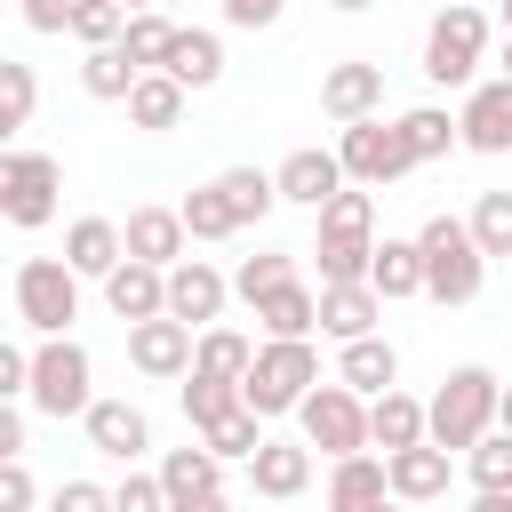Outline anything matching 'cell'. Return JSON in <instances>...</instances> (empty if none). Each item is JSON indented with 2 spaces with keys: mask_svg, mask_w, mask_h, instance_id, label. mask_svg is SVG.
Listing matches in <instances>:
<instances>
[{
  "mask_svg": "<svg viewBox=\"0 0 512 512\" xmlns=\"http://www.w3.org/2000/svg\"><path fill=\"white\" fill-rule=\"evenodd\" d=\"M432 408V448H480L488 432H496V408H504V384L480 368V360H464V368H448L440 376V392L424 400Z\"/></svg>",
  "mask_w": 512,
  "mask_h": 512,
  "instance_id": "6da1fadb",
  "label": "cell"
},
{
  "mask_svg": "<svg viewBox=\"0 0 512 512\" xmlns=\"http://www.w3.org/2000/svg\"><path fill=\"white\" fill-rule=\"evenodd\" d=\"M376 320H384V296H376L368 280H352V288H320V336L360 344V336H376Z\"/></svg>",
  "mask_w": 512,
  "mask_h": 512,
  "instance_id": "7402d4cb",
  "label": "cell"
},
{
  "mask_svg": "<svg viewBox=\"0 0 512 512\" xmlns=\"http://www.w3.org/2000/svg\"><path fill=\"white\" fill-rule=\"evenodd\" d=\"M472 512H512V488H480V496H472Z\"/></svg>",
  "mask_w": 512,
  "mask_h": 512,
  "instance_id": "816d5d0a",
  "label": "cell"
},
{
  "mask_svg": "<svg viewBox=\"0 0 512 512\" xmlns=\"http://www.w3.org/2000/svg\"><path fill=\"white\" fill-rule=\"evenodd\" d=\"M328 8H344V16H360V8H368V0H328Z\"/></svg>",
  "mask_w": 512,
  "mask_h": 512,
  "instance_id": "6f0895ef",
  "label": "cell"
},
{
  "mask_svg": "<svg viewBox=\"0 0 512 512\" xmlns=\"http://www.w3.org/2000/svg\"><path fill=\"white\" fill-rule=\"evenodd\" d=\"M368 288H376L384 304H400V296H424V248H416V240H376Z\"/></svg>",
  "mask_w": 512,
  "mask_h": 512,
  "instance_id": "4316f807",
  "label": "cell"
},
{
  "mask_svg": "<svg viewBox=\"0 0 512 512\" xmlns=\"http://www.w3.org/2000/svg\"><path fill=\"white\" fill-rule=\"evenodd\" d=\"M256 320H264V336H312V328H320V296L296 280V288L264 296V304H256Z\"/></svg>",
  "mask_w": 512,
  "mask_h": 512,
  "instance_id": "836d02e7",
  "label": "cell"
},
{
  "mask_svg": "<svg viewBox=\"0 0 512 512\" xmlns=\"http://www.w3.org/2000/svg\"><path fill=\"white\" fill-rule=\"evenodd\" d=\"M280 8H288V0H224V24H240V32H264V24H280Z\"/></svg>",
  "mask_w": 512,
  "mask_h": 512,
  "instance_id": "c3c4849f",
  "label": "cell"
},
{
  "mask_svg": "<svg viewBox=\"0 0 512 512\" xmlns=\"http://www.w3.org/2000/svg\"><path fill=\"white\" fill-rule=\"evenodd\" d=\"M504 24H512V0H504Z\"/></svg>",
  "mask_w": 512,
  "mask_h": 512,
  "instance_id": "94428289",
  "label": "cell"
},
{
  "mask_svg": "<svg viewBox=\"0 0 512 512\" xmlns=\"http://www.w3.org/2000/svg\"><path fill=\"white\" fill-rule=\"evenodd\" d=\"M248 480H256V496L288 504V496L312 488V448H304V440H264V448L248 456Z\"/></svg>",
  "mask_w": 512,
  "mask_h": 512,
  "instance_id": "d6986e66",
  "label": "cell"
},
{
  "mask_svg": "<svg viewBox=\"0 0 512 512\" xmlns=\"http://www.w3.org/2000/svg\"><path fill=\"white\" fill-rule=\"evenodd\" d=\"M232 408H248V400H240V384H224V376H200V368L184 376V416H192V432L224 424Z\"/></svg>",
  "mask_w": 512,
  "mask_h": 512,
  "instance_id": "8d00e7d4",
  "label": "cell"
},
{
  "mask_svg": "<svg viewBox=\"0 0 512 512\" xmlns=\"http://www.w3.org/2000/svg\"><path fill=\"white\" fill-rule=\"evenodd\" d=\"M0 400H32V352L0 344Z\"/></svg>",
  "mask_w": 512,
  "mask_h": 512,
  "instance_id": "f6af8a7d",
  "label": "cell"
},
{
  "mask_svg": "<svg viewBox=\"0 0 512 512\" xmlns=\"http://www.w3.org/2000/svg\"><path fill=\"white\" fill-rule=\"evenodd\" d=\"M472 240H480V256H512V192H480Z\"/></svg>",
  "mask_w": 512,
  "mask_h": 512,
  "instance_id": "ab89813d",
  "label": "cell"
},
{
  "mask_svg": "<svg viewBox=\"0 0 512 512\" xmlns=\"http://www.w3.org/2000/svg\"><path fill=\"white\" fill-rule=\"evenodd\" d=\"M120 32H128V8H112V0H80L72 40H88V48H120Z\"/></svg>",
  "mask_w": 512,
  "mask_h": 512,
  "instance_id": "7bdbcfd3",
  "label": "cell"
},
{
  "mask_svg": "<svg viewBox=\"0 0 512 512\" xmlns=\"http://www.w3.org/2000/svg\"><path fill=\"white\" fill-rule=\"evenodd\" d=\"M192 360H200V328H184V320H168V312L128 328V368H136V376L176 384V376H192Z\"/></svg>",
  "mask_w": 512,
  "mask_h": 512,
  "instance_id": "8fae6325",
  "label": "cell"
},
{
  "mask_svg": "<svg viewBox=\"0 0 512 512\" xmlns=\"http://www.w3.org/2000/svg\"><path fill=\"white\" fill-rule=\"evenodd\" d=\"M88 344H72V336H40V352H32V408L40 416H88L96 408V392H88Z\"/></svg>",
  "mask_w": 512,
  "mask_h": 512,
  "instance_id": "8992f818",
  "label": "cell"
},
{
  "mask_svg": "<svg viewBox=\"0 0 512 512\" xmlns=\"http://www.w3.org/2000/svg\"><path fill=\"white\" fill-rule=\"evenodd\" d=\"M48 512H112V488H96V480H64V488L48 496Z\"/></svg>",
  "mask_w": 512,
  "mask_h": 512,
  "instance_id": "bcb514c9",
  "label": "cell"
},
{
  "mask_svg": "<svg viewBox=\"0 0 512 512\" xmlns=\"http://www.w3.org/2000/svg\"><path fill=\"white\" fill-rule=\"evenodd\" d=\"M376 104H384V64H360L352 56V64H328L320 72V112L328 120L352 128V120H376Z\"/></svg>",
  "mask_w": 512,
  "mask_h": 512,
  "instance_id": "4fadbf2b",
  "label": "cell"
},
{
  "mask_svg": "<svg viewBox=\"0 0 512 512\" xmlns=\"http://www.w3.org/2000/svg\"><path fill=\"white\" fill-rule=\"evenodd\" d=\"M0 512H32V472H24V456L0 464Z\"/></svg>",
  "mask_w": 512,
  "mask_h": 512,
  "instance_id": "681fc988",
  "label": "cell"
},
{
  "mask_svg": "<svg viewBox=\"0 0 512 512\" xmlns=\"http://www.w3.org/2000/svg\"><path fill=\"white\" fill-rule=\"evenodd\" d=\"M192 368H200V376H224V384H240V376L256 368V344H248L240 328H224V320H216V328H200V360H192Z\"/></svg>",
  "mask_w": 512,
  "mask_h": 512,
  "instance_id": "d6a6232c",
  "label": "cell"
},
{
  "mask_svg": "<svg viewBox=\"0 0 512 512\" xmlns=\"http://www.w3.org/2000/svg\"><path fill=\"white\" fill-rule=\"evenodd\" d=\"M176 32H184V24H168L160 8H144V16H128L120 48H128V64H136V72H168V48H176Z\"/></svg>",
  "mask_w": 512,
  "mask_h": 512,
  "instance_id": "1f68e13d",
  "label": "cell"
},
{
  "mask_svg": "<svg viewBox=\"0 0 512 512\" xmlns=\"http://www.w3.org/2000/svg\"><path fill=\"white\" fill-rule=\"evenodd\" d=\"M120 232H128V256L136 264H160V272H176L184 264V240H192L184 232V208H128Z\"/></svg>",
  "mask_w": 512,
  "mask_h": 512,
  "instance_id": "e0dca14e",
  "label": "cell"
},
{
  "mask_svg": "<svg viewBox=\"0 0 512 512\" xmlns=\"http://www.w3.org/2000/svg\"><path fill=\"white\" fill-rule=\"evenodd\" d=\"M392 464V496L400 504H432V496H448V448H400V456H384Z\"/></svg>",
  "mask_w": 512,
  "mask_h": 512,
  "instance_id": "484cf974",
  "label": "cell"
},
{
  "mask_svg": "<svg viewBox=\"0 0 512 512\" xmlns=\"http://www.w3.org/2000/svg\"><path fill=\"white\" fill-rule=\"evenodd\" d=\"M312 392H320V352H312V336H272V344H256V368L240 376V400H248L256 416H296Z\"/></svg>",
  "mask_w": 512,
  "mask_h": 512,
  "instance_id": "7a4b0ae2",
  "label": "cell"
},
{
  "mask_svg": "<svg viewBox=\"0 0 512 512\" xmlns=\"http://www.w3.org/2000/svg\"><path fill=\"white\" fill-rule=\"evenodd\" d=\"M56 192H64V168L48 160V152H0V216L8 224H24V232H40L48 216H56Z\"/></svg>",
  "mask_w": 512,
  "mask_h": 512,
  "instance_id": "9c48e42d",
  "label": "cell"
},
{
  "mask_svg": "<svg viewBox=\"0 0 512 512\" xmlns=\"http://www.w3.org/2000/svg\"><path fill=\"white\" fill-rule=\"evenodd\" d=\"M280 288H296V256H288V248H264V256H248V264L232 272V296H248V304H264V296H280Z\"/></svg>",
  "mask_w": 512,
  "mask_h": 512,
  "instance_id": "d590c367",
  "label": "cell"
},
{
  "mask_svg": "<svg viewBox=\"0 0 512 512\" xmlns=\"http://www.w3.org/2000/svg\"><path fill=\"white\" fill-rule=\"evenodd\" d=\"M416 248H424V296H432V304H472V296H480L488 256H480V240H472V216H432V224L416 232Z\"/></svg>",
  "mask_w": 512,
  "mask_h": 512,
  "instance_id": "277c9868",
  "label": "cell"
},
{
  "mask_svg": "<svg viewBox=\"0 0 512 512\" xmlns=\"http://www.w3.org/2000/svg\"><path fill=\"white\" fill-rule=\"evenodd\" d=\"M176 208H184V232H192V240H232V232H240V224H232V208H224V192H216V184H200V192H184V200H176Z\"/></svg>",
  "mask_w": 512,
  "mask_h": 512,
  "instance_id": "74e56055",
  "label": "cell"
},
{
  "mask_svg": "<svg viewBox=\"0 0 512 512\" xmlns=\"http://www.w3.org/2000/svg\"><path fill=\"white\" fill-rule=\"evenodd\" d=\"M496 64H504V80H512V32H504V56H496Z\"/></svg>",
  "mask_w": 512,
  "mask_h": 512,
  "instance_id": "9f6ffc18",
  "label": "cell"
},
{
  "mask_svg": "<svg viewBox=\"0 0 512 512\" xmlns=\"http://www.w3.org/2000/svg\"><path fill=\"white\" fill-rule=\"evenodd\" d=\"M384 512H408V504H400V496H392V504H384Z\"/></svg>",
  "mask_w": 512,
  "mask_h": 512,
  "instance_id": "680465c9",
  "label": "cell"
},
{
  "mask_svg": "<svg viewBox=\"0 0 512 512\" xmlns=\"http://www.w3.org/2000/svg\"><path fill=\"white\" fill-rule=\"evenodd\" d=\"M488 56V16L480 8H440L432 32H424V80L432 88H464Z\"/></svg>",
  "mask_w": 512,
  "mask_h": 512,
  "instance_id": "ba28073f",
  "label": "cell"
},
{
  "mask_svg": "<svg viewBox=\"0 0 512 512\" xmlns=\"http://www.w3.org/2000/svg\"><path fill=\"white\" fill-rule=\"evenodd\" d=\"M112 512H168V488H160V472H136V464H128V480L112 488Z\"/></svg>",
  "mask_w": 512,
  "mask_h": 512,
  "instance_id": "ee69618b",
  "label": "cell"
},
{
  "mask_svg": "<svg viewBox=\"0 0 512 512\" xmlns=\"http://www.w3.org/2000/svg\"><path fill=\"white\" fill-rule=\"evenodd\" d=\"M72 16H80V0H24L32 32H72Z\"/></svg>",
  "mask_w": 512,
  "mask_h": 512,
  "instance_id": "7dc6e473",
  "label": "cell"
},
{
  "mask_svg": "<svg viewBox=\"0 0 512 512\" xmlns=\"http://www.w3.org/2000/svg\"><path fill=\"white\" fill-rule=\"evenodd\" d=\"M16 456H24V408L0 400V464H16Z\"/></svg>",
  "mask_w": 512,
  "mask_h": 512,
  "instance_id": "f907efd6",
  "label": "cell"
},
{
  "mask_svg": "<svg viewBox=\"0 0 512 512\" xmlns=\"http://www.w3.org/2000/svg\"><path fill=\"white\" fill-rule=\"evenodd\" d=\"M16 320L32 336H64L80 320V272L64 256H24L16 264Z\"/></svg>",
  "mask_w": 512,
  "mask_h": 512,
  "instance_id": "5b68a950",
  "label": "cell"
},
{
  "mask_svg": "<svg viewBox=\"0 0 512 512\" xmlns=\"http://www.w3.org/2000/svg\"><path fill=\"white\" fill-rule=\"evenodd\" d=\"M104 304H112V312H120L128 328H136V320H160V312H168V272H160V264H136V256H128V264H120V272L104 280Z\"/></svg>",
  "mask_w": 512,
  "mask_h": 512,
  "instance_id": "44dd1931",
  "label": "cell"
},
{
  "mask_svg": "<svg viewBox=\"0 0 512 512\" xmlns=\"http://www.w3.org/2000/svg\"><path fill=\"white\" fill-rule=\"evenodd\" d=\"M168 80H184V88H216L224 80V40L216 32H176V48H168Z\"/></svg>",
  "mask_w": 512,
  "mask_h": 512,
  "instance_id": "83f0119b",
  "label": "cell"
},
{
  "mask_svg": "<svg viewBox=\"0 0 512 512\" xmlns=\"http://www.w3.org/2000/svg\"><path fill=\"white\" fill-rule=\"evenodd\" d=\"M496 424H504V432H512V384H504V408H496Z\"/></svg>",
  "mask_w": 512,
  "mask_h": 512,
  "instance_id": "db71d44e",
  "label": "cell"
},
{
  "mask_svg": "<svg viewBox=\"0 0 512 512\" xmlns=\"http://www.w3.org/2000/svg\"><path fill=\"white\" fill-rule=\"evenodd\" d=\"M64 264H72L80 280H112V272L128 264V232H120L112 216H80V224L64 232Z\"/></svg>",
  "mask_w": 512,
  "mask_h": 512,
  "instance_id": "ac0fdd59",
  "label": "cell"
},
{
  "mask_svg": "<svg viewBox=\"0 0 512 512\" xmlns=\"http://www.w3.org/2000/svg\"><path fill=\"white\" fill-rule=\"evenodd\" d=\"M464 464H472V488H512V432L496 424L480 448H464Z\"/></svg>",
  "mask_w": 512,
  "mask_h": 512,
  "instance_id": "b9f144b4",
  "label": "cell"
},
{
  "mask_svg": "<svg viewBox=\"0 0 512 512\" xmlns=\"http://www.w3.org/2000/svg\"><path fill=\"white\" fill-rule=\"evenodd\" d=\"M440 8H472V0H440Z\"/></svg>",
  "mask_w": 512,
  "mask_h": 512,
  "instance_id": "91938a15",
  "label": "cell"
},
{
  "mask_svg": "<svg viewBox=\"0 0 512 512\" xmlns=\"http://www.w3.org/2000/svg\"><path fill=\"white\" fill-rule=\"evenodd\" d=\"M336 384H352L360 400H384V392H400V352H392L384 336H360V344H344Z\"/></svg>",
  "mask_w": 512,
  "mask_h": 512,
  "instance_id": "cb8c5ba5",
  "label": "cell"
},
{
  "mask_svg": "<svg viewBox=\"0 0 512 512\" xmlns=\"http://www.w3.org/2000/svg\"><path fill=\"white\" fill-rule=\"evenodd\" d=\"M296 432H304V448H320V456H368L376 440H368V400L352 392V384H320L304 408H296Z\"/></svg>",
  "mask_w": 512,
  "mask_h": 512,
  "instance_id": "52a82bcc",
  "label": "cell"
},
{
  "mask_svg": "<svg viewBox=\"0 0 512 512\" xmlns=\"http://www.w3.org/2000/svg\"><path fill=\"white\" fill-rule=\"evenodd\" d=\"M456 128H464V144H472V152H512V80H504V72H496V80H480V88L464 96Z\"/></svg>",
  "mask_w": 512,
  "mask_h": 512,
  "instance_id": "2e32d148",
  "label": "cell"
},
{
  "mask_svg": "<svg viewBox=\"0 0 512 512\" xmlns=\"http://www.w3.org/2000/svg\"><path fill=\"white\" fill-rule=\"evenodd\" d=\"M336 160H344V176H352V184H400V176L416 168V152H408L400 120H352V128H344V144H336Z\"/></svg>",
  "mask_w": 512,
  "mask_h": 512,
  "instance_id": "30bf717a",
  "label": "cell"
},
{
  "mask_svg": "<svg viewBox=\"0 0 512 512\" xmlns=\"http://www.w3.org/2000/svg\"><path fill=\"white\" fill-rule=\"evenodd\" d=\"M392 504V464L384 456H344L328 472V512H384Z\"/></svg>",
  "mask_w": 512,
  "mask_h": 512,
  "instance_id": "ffe728a7",
  "label": "cell"
},
{
  "mask_svg": "<svg viewBox=\"0 0 512 512\" xmlns=\"http://www.w3.org/2000/svg\"><path fill=\"white\" fill-rule=\"evenodd\" d=\"M136 80H144V72L128 64V48H88V56H80V88H88L96 104H128Z\"/></svg>",
  "mask_w": 512,
  "mask_h": 512,
  "instance_id": "f1b7e54d",
  "label": "cell"
},
{
  "mask_svg": "<svg viewBox=\"0 0 512 512\" xmlns=\"http://www.w3.org/2000/svg\"><path fill=\"white\" fill-rule=\"evenodd\" d=\"M200 440H208L216 456H256V448H264V416H256V408H232V416H224V424H208Z\"/></svg>",
  "mask_w": 512,
  "mask_h": 512,
  "instance_id": "60d3db41",
  "label": "cell"
},
{
  "mask_svg": "<svg viewBox=\"0 0 512 512\" xmlns=\"http://www.w3.org/2000/svg\"><path fill=\"white\" fill-rule=\"evenodd\" d=\"M80 424H88V448L112 456V464H136V456L152 448V416H144L136 400H96Z\"/></svg>",
  "mask_w": 512,
  "mask_h": 512,
  "instance_id": "9a60e30c",
  "label": "cell"
},
{
  "mask_svg": "<svg viewBox=\"0 0 512 512\" xmlns=\"http://www.w3.org/2000/svg\"><path fill=\"white\" fill-rule=\"evenodd\" d=\"M112 8H128V16H144V8H160V0H112Z\"/></svg>",
  "mask_w": 512,
  "mask_h": 512,
  "instance_id": "11a10c76",
  "label": "cell"
},
{
  "mask_svg": "<svg viewBox=\"0 0 512 512\" xmlns=\"http://www.w3.org/2000/svg\"><path fill=\"white\" fill-rule=\"evenodd\" d=\"M320 288H352V280H368V264H376V200L368 192H336L328 208H320Z\"/></svg>",
  "mask_w": 512,
  "mask_h": 512,
  "instance_id": "3957f363",
  "label": "cell"
},
{
  "mask_svg": "<svg viewBox=\"0 0 512 512\" xmlns=\"http://www.w3.org/2000/svg\"><path fill=\"white\" fill-rule=\"evenodd\" d=\"M272 184H280V200H296V208H312V216H320V208H328L352 176H344V160H336V152L304 144V152H288V160L272 168Z\"/></svg>",
  "mask_w": 512,
  "mask_h": 512,
  "instance_id": "7c38bea8",
  "label": "cell"
},
{
  "mask_svg": "<svg viewBox=\"0 0 512 512\" xmlns=\"http://www.w3.org/2000/svg\"><path fill=\"white\" fill-rule=\"evenodd\" d=\"M216 192H224L232 224H264V216L280 208V184H272L264 168H224V176H216Z\"/></svg>",
  "mask_w": 512,
  "mask_h": 512,
  "instance_id": "4dcf8cb0",
  "label": "cell"
},
{
  "mask_svg": "<svg viewBox=\"0 0 512 512\" xmlns=\"http://www.w3.org/2000/svg\"><path fill=\"white\" fill-rule=\"evenodd\" d=\"M168 512H232V504H224V488H216V496H192V504H168Z\"/></svg>",
  "mask_w": 512,
  "mask_h": 512,
  "instance_id": "f5cc1de1",
  "label": "cell"
},
{
  "mask_svg": "<svg viewBox=\"0 0 512 512\" xmlns=\"http://www.w3.org/2000/svg\"><path fill=\"white\" fill-rule=\"evenodd\" d=\"M184 96H192L184 80H168V72H144V80H136V96H128V120L160 136V128H176V120H184Z\"/></svg>",
  "mask_w": 512,
  "mask_h": 512,
  "instance_id": "f546056e",
  "label": "cell"
},
{
  "mask_svg": "<svg viewBox=\"0 0 512 512\" xmlns=\"http://www.w3.org/2000/svg\"><path fill=\"white\" fill-rule=\"evenodd\" d=\"M224 296H232V280H224L216 264H200V256H184V264L168 272V320H184V328H216Z\"/></svg>",
  "mask_w": 512,
  "mask_h": 512,
  "instance_id": "5bb4252c",
  "label": "cell"
},
{
  "mask_svg": "<svg viewBox=\"0 0 512 512\" xmlns=\"http://www.w3.org/2000/svg\"><path fill=\"white\" fill-rule=\"evenodd\" d=\"M32 104H40L32 64H0V136H16V128L32 120Z\"/></svg>",
  "mask_w": 512,
  "mask_h": 512,
  "instance_id": "f35d334b",
  "label": "cell"
},
{
  "mask_svg": "<svg viewBox=\"0 0 512 512\" xmlns=\"http://www.w3.org/2000/svg\"><path fill=\"white\" fill-rule=\"evenodd\" d=\"M400 136H408V152H416V168L424 160H440L448 144H464V128L440 112V104H416V112H400Z\"/></svg>",
  "mask_w": 512,
  "mask_h": 512,
  "instance_id": "e575fe53",
  "label": "cell"
},
{
  "mask_svg": "<svg viewBox=\"0 0 512 512\" xmlns=\"http://www.w3.org/2000/svg\"><path fill=\"white\" fill-rule=\"evenodd\" d=\"M160 488H168V504L216 496V488H224V456H216L208 440H192V448H168V456H160Z\"/></svg>",
  "mask_w": 512,
  "mask_h": 512,
  "instance_id": "d4e9b609",
  "label": "cell"
},
{
  "mask_svg": "<svg viewBox=\"0 0 512 512\" xmlns=\"http://www.w3.org/2000/svg\"><path fill=\"white\" fill-rule=\"evenodd\" d=\"M368 440H376L384 456L424 448V440H432V408H424V400H408V392H384V400H368Z\"/></svg>",
  "mask_w": 512,
  "mask_h": 512,
  "instance_id": "603a6c76",
  "label": "cell"
}]
</instances>
